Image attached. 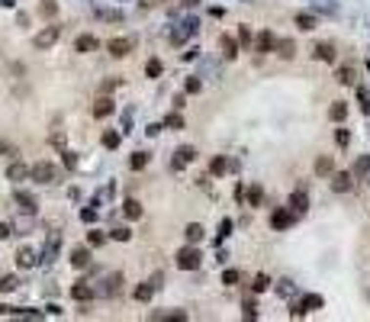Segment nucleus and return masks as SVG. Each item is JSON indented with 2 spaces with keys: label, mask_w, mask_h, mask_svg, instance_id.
Masks as SVG:
<instances>
[{
  "label": "nucleus",
  "mask_w": 370,
  "mask_h": 322,
  "mask_svg": "<svg viewBox=\"0 0 370 322\" xmlns=\"http://www.w3.org/2000/svg\"><path fill=\"white\" fill-rule=\"evenodd\" d=\"M123 293V271H109L107 277H103L100 284H97V297L103 299H116Z\"/></svg>",
  "instance_id": "f257e3e1"
},
{
  "label": "nucleus",
  "mask_w": 370,
  "mask_h": 322,
  "mask_svg": "<svg viewBox=\"0 0 370 322\" xmlns=\"http://www.w3.org/2000/svg\"><path fill=\"white\" fill-rule=\"evenodd\" d=\"M29 177L36 181V184H55L58 181V168H55L52 161H36L29 171Z\"/></svg>",
  "instance_id": "f03ea898"
},
{
  "label": "nucleus",
  "mask_w": 370,
  "mask_h": 322,
  "mask_svg": "<svg viewBox=\"0 0 370 322\" xmlns=\"http://www.w3.org/2000/svg\"><path fill=\"white\" fill-rule=\"evenodd\" d=\"M200 261H203V254L196 245H187L177 252V268L180 271H200Z\"/></svg>",
  "instance_id": "7ed1b4c3"
},
{
  "label": "nucleus",
  "mask_w": 370,
  "mask_h": 322,
  "mask_svg": "<svg viewBox=\"0 0 370 322\" xmlns=\"http://www.w3.org/2000/svg\"><path fill=\"white\" fill-rule=\"evenodd\" d=\"M196 32H200V20H196V16H187L184 23H180V29L171 32V42H174V46H184L187 39L196 36Z\"/></svg>",
  "instance_id": "20e7f679"
},
{
  "label": "nucleus",
  "mask_w": 370,
  "mask_h": 322,
  "mask_svg": "<svg viewBox=\"0 0 370 322\" xmlns=\"http://www.w3.org/2000/svg\"><path fill=\"white\" fill-rule=\"evenodd\" d=\"M58 36H62V26H45L42 32L32 36V48H39V52H42V48H52L55 42H58Z\"/></svg>",
  "instance_id": "39448f33"
},
{
  "label": "nucleus",
  "mask_w": 370,
  "mask_h": 322,
  "mask_svg": "<svg viewBox=\"0 0 370 322\" xmlns=\"http://www.w3.org/2000/svg\"><path fill=\"white\" fill-rule=\"evenodd\" d=\"M107 48H109V55H113V58H126V55L135 48V39H132V36H116V39H109Z\"/></svg>",
  "instance_id": "423d86ee"
},
{
  "label": "nucleus",
  "mask_w": 370,
  "mask_h": 322,
  "mask_svg": "<svg viewBox=\"0 0 370 322\" xmlns=\"http://www.w3.org/2000/svg\"><path fill=\"white\" fill-rule=\"evenodd\" d=\"M158 287H161V274H154L152 280H145V284H139V287H135V293H132V297L139 299V303H148V299H152L154 293H158Z\"/></svg>",
  "instance_id": "0eeeda50"
},
{
  "label": "nucleus",
  "mask_w": 370,
  "mask_h": 322,
  "mask_svg": "<svg viewBox=\"0 0 370 322\" xmlns=\"http://www.w3.org/2000/svg\"><path fill=\"white\" fill-rule=\"evenodd\" d=\"M193 158H196V148L193 145H180L177 152H174V158H171V171H184Z\"/></svg>",
  "instance_id": "6e6552de"
},
{
  "label": "nucleus",
  "mask_w": 370,
  "mask_h": 322,
  "mask_svg": "<svg viewBox=\"0 0 370 322\" xmlns=\"http://www.w3.org/2000/svg\"><path fill=\"white\" fill-rule=\"evenodd\" d=\"M293 223H296V213H293V209H274V213H270V226H274L277 232L290 229Z\"/></svg>",
  "instance_id": "1a4fd4ad"
},
{
  "label": "nucleus",
  "mask_w": 370,
  "mask_h": 322,
  "mask_svg": "<svg viewBox=\"0 0 370 322\" xmlns=\"http://www.w3.org/2000/svg\"><path fill=\"white\" fill-rule=\"evenodd\" d=\"M332 190L335 193H351V190H354V174H348V171H335V174H332Z\"/></svg>",
  "instance_id": "9d476101"
},
{
  "label": "nucleus",
  "mask_w": 370,
  "mask_h": 322,
  "mask_svg": "<svg viewBox=\"0 0 370 322\" xmlns=\"http://www.w3.org/2000/svg\"><path fill=\"white\" fill-rule=\"evenodd\" d=\"M58 248H62V235L52 232V235H48V245L42 248V254H39V261H42V264H52V261L58 258Z\"/></svg>",
  "instance_id": "9b49d317"
},
{
  "label": "nucleus",
  "mask_w": 370,
  "mask_h": 322,
  "mask_svg": "<svg viewBox=\"0 0 370 322\" xmlns=\"http://www.w3.org/2000/svg\"><path fill=\"white\" fill-rule=\"evenodd\" d=\"M274 48H277V36H274L270 29H264L261 36L255 39V52H258V55H270Z\"/></svg>",
  "instance_id": "f8f14e48"
},
{
  "label": "nucleus",
  "mask_w": 370,
  "mask_h": 322,
  "mask_svg": "<svg viewBox=\"0 0 370 322\" xmlns=\"http://www.w3.org/2000/svg\"><path fill=\"white\" fill-rule=\"evenodd\" d=\"M93 297H97V287L93 284H84V280H81V284L71 287V299H77V303H90Z\"/></svg>",
  "instance_id": "ddd939ff"
},
{
  "label": "nucleus",
  "mask_w": 370,
  "mask_h": 322,
  "mask_svg": "<svg viewBox=\"0 0 370 322\" xmlns=\"http://www.w3.org/2000/svg\"><path fill=\"white\" fill-rule=\"evenodd\" d=\"M29 171L32 168H26L23 161H10V168H7V181H13V184H20V181H26V177H29Z\"/></svg>",
  "instance_id": "4468645a"
},
{
  "label": "nucleus",
  "mask_w": 370,
  "mask_h": 322,
  "mask_svg": "<svg viewBox=\"0 0 370 322\" xmlns=\"http://www.w3.org/2000/svg\"><path fill=\"white\" fill-rule=\"evenodd\" d=\"M93 16L103 20V23H123V20H126L123 10H109V7H93Z\"/></svg>",
  "instance_id": "2eb2a0df"
},
{
  "label": "nucleus",
  "mask_w": 370,
  "mask_h": 322,
  "mask_svg": "<svg viewBox=\"0 0 370 322\" xmlns=\"http://www.w3.org/2000/svg\"><path fill=\"white\" fill-rule=\"evenodd\" d=\"M290 209H293L296 216H306V209H309L306 190H293V193H290Z\"/></svg>",
  "instance_id": "dca6fc26"
},
{
  "label": "nucleus",
  "mask_w": 370,
  "mask_h": 322,
  "mask_svg": "<svg viewBox=\"0 0 370 322\" xmlns=\"http://www.w3.org/2000/svg\"><path fill=\"white\" fill-rule=\"evenodd\" d=\"M312 55H316L319 62H328V65H335V55H338V52H335V46H332V42H319V46L312 48Z\"/></svg>",
  "instance_id": "f3484780"
},
{
  "label": "nucleus",
  "mask_w": 370,
  "mask_h": 322,
  "mask_svg": "<svg viewBox=\"0 0 370 322\" xmlns=\"http://www.w3.org/2000/svg\"><path fill=\"white\" fill-rule=\"evenodd\" d=\"M16 207L23 209V213H36L39 209V203H36V197H32V193H26V190H16Z\"/></svg>",
  "instance_id": "a211bd4d"
},
{
  "label": "nucleus",
  "mask_w": 370,
  "mask_h": 322,
  "mask_svg": "<svg viewBox=\"0 0 370 322\" xmlns=\"http://www.w3.org/2000/svg\"><path fill=\"white\" fill-rule=\"evenodd\" d=\"M316 174L319 177H332L335 174V158L332 155H319L316 158Z\"/></svg>",
  "instance_id": "6ab92c4d"
},
{
  "label": "nucleus",
  "mask_w": 370,
  "mask_h": 322,
  "mask_svg": "<svg viewBox=\"0 0 370 322\" xmlns=\"http://www.w3.org/2000/svg\"><path fill=\"white\" fill-rule=\"evenodd\" d=\"M97 46H100V42H97V36H87V32H84V36H77V42H74V48H77L81 55L97 52Z\"/></svg>",
  "instance_id": "aec40b11"
},
{
  "label": "nucleus",
  "mask_w": 370,
  "mask_h": 322,
  "mask_svg": "<svg viewBox=\"0 0 370 322\" xmlns=\"http://www.w3.org/2000/svg\"><path fill=\"white\" fill-rule=\"evenodd\" d=\"M116 110V103L113 100L107 97V93H103V97H97V103H93V116H97V119H103V116H109Z\"/></svg>",
  "instance_id": "412c9836"
},
{
  "label": "nucleus",
  "mask_w": 370,
  "mask_h": 322,
  "mask_svg": "<svg viewBox=\"0 0 370 322\" xmlns=\"http://www.w3.org/2000/svg\"><path fill=\"white\" fill-rule=\"evenodd\" d=\"M335 77H338V84H345V87H354V81H357V68H354V65H341V68H338V74H335Z\"/></svg>",
  "instance_id": "4be33fe9"
},
{
  "label": "nucleus",
  "mask_w": 370,
  "mask_h": 322,
  "mask_svg": "<svg viewBox=\"0 0 370 322\" xmlns=\"http://www.w3.org/2000/svg\"><path fill=\"white\" fill-rule=\"evenodd\" d=\"M274 52H277L283 62H290V58L296 55V42L293 39H277V48H274Z\"/></svg>",
  "instance_id": "5701e85b"
},
{
  "label": "nucleus",
  "mask_w": 370,
  "mask_h": 322,
  "mask_svg": "<svg viewBox=\"0 0 370 322\" xmlns=\"http://www.w3.org/2000/svg\"><path fill=\"white\" fill-rule=\"evenodd\" d=\"M16 264H20V268H36L39 254L32 252V248H20V252H16Z\"/></svg>",
  "instance_id": "b1692460"
},
{
  "label": "nucleus",
  "mask_w": 370,
  "mask_h": 322,
  "mask_svg": "<svg viewBox=\"0 0 370 322\" xmlns=\"http://www.w3.org/2000/svg\"><path fill=\"white\" fill-rule=\"evenodd\" d=\"M184 235H187V242H190V245H200L203 238H206V229H203L200 223H190V226L184 229Z\"/></svg>",
  "instance_id": "393cba45"
},
{
  "label": "nucleus",
  "mask_w": 370,
  "mask_h": 322,
  "mask_svg": "<svg viewBox=\"0 0 370 322\" xmlns=\"http://www.w3.org/2000/svg\"><path fill=\"white\" fill-rule=\"evenodd\" d=\"M123 136H126L123 129H109V132H103V138H100V142H103V148H109V152H113V148H119Z\"/></svg>",
  "instance_id": "a878e982"
},
{
  "label": "nucleus",
  "mask_w": 370,
  "mask_h": 322,
  "mask_svg": "<svg viewBox=\"0 0 370 322\" xmlns=\"http://www.w3.org/2000/svg\"><path fill=\"white\" fill-rule=\"evenodd\" d=\"M229 168H232V164H229V158H225V155H216V158L209 161V174H213V177H222Z\"/></svg>",
  "instance_id": "bb28decb"
},
{
  "label": "nucleus",
  "mask_w": 370,
  "mask_h": 322,
  "mask_svg": "<svg viewBox=\"0 0 370 322\" xmlns=\"http://www.w3.org/2000/svg\"><path fill=\"white\" fill-rule=\"evenodd\" d=\"M90 264V252L87 248H71V268H87Z\"/></svg>",
  "instance_id": "cd10ccee"
},
{
  "label": "nucleus",
  "mask_w": 370,
  "mask_h": 322,
  "mask_svg": "<svg viewBox=\"0 0 370 322\" xmlns=\"http://www.w3.org/2000/svg\"><path fill=\"white\" fill-rule=\"evenodd\" d=\"M219 48H222V55L229 58V62L235 58V55H239V42H235L232 36H222V39H219Z\"/></svg>",
  "instance_id": "c85d7f7f"
},
{
  "label": "nucleus",
  "mask_w": 370,
  "mask_h": 322,
  "mask_svg": "<svg viewBox=\"0 0 370 322\" xmlns=\"http://www.w3.org/2000/svg\"><path fill=\"white\" fill-rule=\"evenodd\" d=\"M328 116H332V123H345V119H348V103L335 100L332 107H328Z\"/></svg>",
  "instance_id": "c756f323"
},
{
  "label": "nucleus",
  "mask_w": 370,
  "mask_h": 322,
  "mask_svg": "<svg viewBox=\"0 0 370 322\" xmlns=\"http://www.w3.org/2000/svg\"><path fill=\"white\" fill-rule=\"evenodd\" d=\"M245 200H248V207H261V200H264V190H261L258 184H251V187L245 190Z\"/></svg>",
  "instance_id": "7c9ffc66"
},
{
  "label": "nucleus",
  "mask_w": 370,
  "mask_h": 322,
  "mask_svg": "<svg viewBox=\"0 0 370 322\" xmlns=\"http://www.w3.org/2000/svg\"><path fill=\"white\" fill-rule=\"evenodd\" d=\"M164 129H174V132H177V129H184V116H180L177 110H171V113L164 116Z\"/></svg>",
  "instance_id": "2f4dec72"
},
{
  "label": "nucleus",
  "mask_w": 370,
  "mask_h": 322,
  "mask_svg": "<svg viewBox=\"0 0 370 322\" xmlns=\"http://www.w3.org/2000/svg\"><path fill=\"white\" fill-rule=\"evenodd\" d=\"M296 26H300L303 32H312L316 29V16L312 13H296Z\"/></svg>",
  "instance_id": "473e14b6"
},
{
  "label": "nucleus",
  "mask_w": 370,
  "mask_h": 322,
  "mask_svg": "<svg viewBox=\"0 0 370 322\" xmlns=\"http://www.w3.org/2000/svg\"><path fill=\"white\" fill-rule=\"evenodd\" d=\"M300 303L306 306V313H312V309H322V297H319V293H306Z\"/></svg>",
  "instance_id": "72a5a7b5"
},
{
  "label": "nucleus",
  "mask_w": 370,
  "mask_h": 322,
  "mask_svg": "<svg viewBox=\"0 0 370 322\" xmlns=\"http://www.w3.org/2000/svg\"><path fill=\"white\" fill-rule=\"evenodd\" d=\"M123 213L129 216V219H139V216H142V203H139V200H126V203H123Z\"/></svg>",
  "instance_id": "f704fd0d"
},
{
  "label": "nucleus",
  "mask_w": 370,
  "mask_h": 322,
  "mask_svg": "<svg viewBox=\"0 0 370 322\" xmlns=\"http://www.w3.org/2000/svg\"><path fill=\"white\" fill-rule=\"evenodd\" d=\"M367 171H370V155H361V158L354 161V171H351V174H354V177H364Z\"/></svg>",
  "instance_id": "c9c22d12"
},
{
  "label": "nucleus",
  "mask_w": 370,
  "mask_h": 322,
  "mask_svg": "<svg viewBox=\"0 0 370 322\" xmlns=\"http://www.w3.org/2000/svg\"><path fill=\"white\" fill-rule=\"evenodd\" d=\"M55 13H58V3H55V0H42V3H39V16H45V20H52Z\"/></svg>",
  "instance_id": "e433bc0d"
},
{
  "label": "nucleus",
  "mask_w": 370,
  "mask_h": 322,
  "mask_svg": "<svg viewBox=\"0 0 370 322\" xmlns=\"http://www.w3.org/2000/svg\"><path fill=\"white\" fill-rule=\"evenodd\" d=\"M184 91L187 93H200L203 91V77L200 74H190V77H187V84H184Z\"/></svg>",
  "instance_id": "4c0bfd02"
},
{
  "label": "nucleus",
  "mask_w": 370,
  "mask_h": 322,
  "mask_svg": "<svg viewBox=\"0 0 370 322\" xmlns=\"http://www.w3.org/2000/svg\"><path fill=\"white\" fill-rule=\"evenodd\" d=\"M161 71H164V65L158 62V58H148V65H145V77H161Z\"/></svg>",
  "instance_id": "58836bf2"
},
{
  "label": "nucleus",
  "mask_w": 370,
  "mask_h": 322,
  "mask_svg": "<svg viewBox=\"0 0 370 322\" xmlns=\"http://www.w3.org/2000/svg\"><path fill=\"white\" fill-rule=\"evenodd\" d=\"M152 319H187L184 309H164V313H152Z\"/></svg>",
  "instance_id": "ea45409f"
},
{
  "label": "nucleus",
  "mask_w": 370,
  "mask_h": 322,
  "mask_svg": "<svg viewBox=\"0 0 370 322\" xmlns=\"http://www.w3.org/2000/svg\"><path fill=\"white\" fill-rule=\"evenodd\" d=\"M129 164H132V171H142V168L148 164V155H145V152H132Z\"/></svg>",
  "instance_id": "a19ab883"
},
{
  "label": "nucleus",
  "mask_w": 370,
  "mask_h": 322,
  "mask_svg": "<svg viewBox=\"0 0 370 322\" xmlns=\"http://www.w3.org/2000/svg\"><path fill=\"white\" fill-rule=\"evenodd\" d=\"M239 280H241V274H239L235 268H225V271H222V284H225V287H235Z\"/></svg>",
  "instance_id": "79ce46f5"
},
{
  "label": "nucleus",
  "mask_w": 370,
  "mask_h": 322,
  "mask_svg": "<svg viewBox=\"0 0 370 322\" xmlns=\"http://www.w3.org/2000/svg\"><path fill=\"white\" fill-rule=\"evenodd\" d=\"M267 287H270V277H267V274H255V280H251V290L261 293V290H267Z\"/></svg>",
  "instance_id": "37998d69"
},
{
  "label": "nucleus",
  "mask_w": 370,
  "mask_h": 322,
  "mask_svg": "<svg viewBox=\"0 0 370 322\" xmlns=\"http://www.w3.org/2000/svg\"><path fill=\"white\" fill-rule=\"evenodd\" d=\"M241 316H245V319H258V303L255 299H245V303H241Z\"/></svg>",
  "instance_id": "c03bdc74"
},
{
  "label": "nucleus",
  "mask_w": 370,
  "mask_h": 322,
  "mask_svg": "<svg viewBox=\"0 0 370 322\" xmlns=\"http://www.w3.org/2000/svg\"><path fill=\"white\" fill-rule=\"evenodd\" d=\"M81 223H87V226L97 223V203H93V207H84V209H81Z\"/></svg>",
  "instance_id": "a18cd8bd"
},
{
  "label": "nucleus",
  "mask_w": 370,
  "mask_h": 322,
  "mask_svg": "<svg viewBox=\"0 0 370 322\" xmlns=\"http://www.w3.org/2000/svg\"><path fill=\"white\" fill-rule=\"evenodd\" d=\"M29 229H32V213H26L23 219H16V232L20 235H29Z\"/></svg>",
  "instance_id": "49530a36"
},
{
  "label": "nucleus",
  "mask_w": 370,
  "mask_h": 322,
  "mask_svg": "<svg viewBox=\"0 0 370 322\" xmlns=\"http://www.w3.org/2000/svg\"><path fill=\"white\" fill-rule=\"evenodd\" d=\"M48 142H52L55 148H65V129H62V126H55V129H52V136H48Z\"/></svg>",
  "instance_id": "de8ad7c7"
},
{
  "label": "nucleus",
  "mask_w": 370,
  "mask_h": 322,
  "mask_svg": "<svg viewBox=\"0 0 370 322\" xmlns=\"http://www.w3.org/2000/svg\"><path fill=\"white\" fill-rule=\"evenodd\" d=\"M277 293H280V297H293V293H296L293 280H286V277H283V280H277Z\"/></svg>",
  "instance_id": "09e8293b"
},
{
  "label": "nucleus",
  "mask_w": 370,
  "mask_h": 322,
  "mask_svg": "<svg viewBox=\"0 0 370 322\" xmlns=\"http://www.w3.org/2000/svg\"><path fill=\"white\" fill-rule=\"evenodd\" d=\"M109 238H116V242H129V238H132V229H126V226H116V229L109 232Z\"/></svg>",
  "instance_id": "8fccbe9b"
},
{
  "label": "nucleus",
  "mask_w": 370,
  "mask_h": 322,
  "mask_svg": "<svg viewBox=\"0 0 370 322\" xmlns=\"http://www.w3.org/2000/svg\"><path fill=\"white\" fill-rule=\"evenodd\" d=\"M229 235H232V219H222V223H219V235H216V242L222 245Z\"/></svg>",
  "instance_id": "3c124183"
},
{
  "label": "nucleus",
  "mask_w": 370,
  "mask_h": 322,
  "mask_svg": "<svg viewBox=\"0 0 370 322\" xmlns=\"http://www.w3.org/2000/svg\"><path fill=\"white\" fill-rule=\"evenodd\" d=\"M16 284H20V280H16L13 274H10V277H0V293H10V290H16Z\"/></svg>",
  "instance_id": "603ef678"
},
{
  "label": "nucleus",
  "mask_w": 370,
  "mask_h": 322,
  "mask_svg": "<svg viewBox=\"0 0 370 322\" xmlns=\"http://www.w3.org/2000/svg\"><path fill=\"white\" fill-rule=\"evenodd\" d=\"M87 242H90V245H103V242H107V235H103L100 229H90V232H87Z\"/></svg>",
  "instance_id": "864d4df0"
},
{
  "label": "nucleus",
  "mask_w": 370,
  "mask_h": 322,
  "mask_svg": "<svg viewBox=\"0 0 370 322\" xmlns=\"http://www.w3.org/2000/svg\"><path fill=\"white\" fill-rule=\"evenodd\" d=\"M0 155H7V158H20V152H16V148L10 145L7 138H0Z\"/></svg>",
  "instance_id": "5fc2aeb1"
},
{
  "label": "nucleus",
  "mask_w": 370,
  "mask_h": 322,
  "mask_svg": "<svg viewBox=\"0 0 370 322\" xmlns=\"http://www.w3.org/2000/svg\"><path fill=\"white\" fill-rule=\"evenodd\" d=\"M239 42L245 48H251V29H248V26H239Z\"/></svg>",
  "instance_id": "6e6d98bb"
},
{
  "label": "nucleus",
  "mask_w": 370,
  "mask_h": 322,
  "mask_svg": "<svg viewBox=\"0 0 370 322\" xmlns=\"http://www.w3.org/2000/svg\"><path fill=\"white\" fill-rule=\"evenodd\" d=\"M335 142H338L341 148H348V142H351V132H348V129H335Z\"/></svg>",
  "instance_id": "4d7b16f0"
},
{
  "label": "nucleus",
  "mask_w": 370,
  "mask_h": 322,
  "mask_svg": "<svg viewBox=\"0 0 370 322\" xmlns=\"http://www.w3.org/2000/svg\"><path fill=\"white\" fill-rule=\"evenodd\" d=\"M119 84H123V77H107V81H103V87H100V91H103V93H109V91H116V87H119Z\"/></svg>",
  "instance_id": "13d9d810"
},
{
  "label": "nucleus",
  "mask_w": 370,
  "mask_h": 322,
  "mask_svg": "<svg viewBox=\"0 0 370 322\" xmlns=\"http://www.w3.org/2000/svg\"><path fill=\"white\" fill-rule=\"evenodd\" d=\"M62 155H65V158H62V161H65V168H74V164H77V155L71 152V148H62Z\"/></svg>",
  "instance_id": "bf43d9fd"
},
{
  "label": "nucleus",
  "mask_w": 370,
  "mask_h": 322,
  "mask_svg": "<svg viewBox=\"0 0 370 322\" xmlns=\"http://www.w3.org/2000/svg\"><path fill=\"white\" fill-rule=\"evenodd\" d=\"M357 100H361V110H364V113H370V97H367V91H361V87H357Z\"/></svg>",
  "instance_id": "052dcab7"
},
{
  "label": "nucleus",
  "mask_w": 370,
  "mask_h": 322,
  "mask_svg": "<svg viewBox=\"0 0 370 322\" xmlns=\"http://www.w3.org/2000/svg\"><path fill=\"white\" fill-rule=\"evenodd\" d=\"M290 316H293V319H303V316H306V306H303V303H293V306H290Z\"/></svg>",
  "instance_id": "680f3d73"
},
{
  "label": "nucleus",
  "mask_w": 370,
  "mask_h": 322,
  "mask_svg": "<svg viewBox=\"0 0 370 322\" xmlns=\"http://www.w3.org/2000/svg\"><path fill=\"white\" fill-rule=\"evenodd\" d=\"M158 3H164V0H139L142 10H152V7H158Z\"/></svg>",
  "instance_id": "e2e57ef3"
},
{
  "label": "nucleus",
  "mask_w": 370,
  "mask_h": 322,
  "mask_svg": "<svg viewBox=\"0 0 370 322\" xmlns=\"http://www.w3.org/2000/svg\"><path fill=\"white\" fill-rule=\"evenodd\" d=\"M161 129H164V123H152V126H148L145 132H148V136H158V132H161Z\"/></svg>",
  "instance_id": "0e129e2a"
},
{
  "label": "nucleus",
  "mask_w": 370,
  "mask_h": 322,
  "mask_svg": "<svg viewBox=\"0 0 370 322\" xmlns=\"http://www.w3.org/2000/svg\"><path fill=\"white\" fill-rule=\"evenodd\" d=\"M10 232H13V229H10L7 223H0V242H3V238H10Z\"/></svg>",
  "instance_id": "69168bd1"
},
{
  "label": "nucleus",
  "mask_w": 370,
  "mask_h": 322,
  "mask_svg": "<svg viewBox=\"0 0 370 322\" xmlns=\"http://www.w3.org/2000/svg\"><path fill=\"white\" fill-rule=\"evenodd\" d=\"M196 3H200V0H184V7H196Z\"/></svg>",
  "instance_id": "338daca9"
},
{
  "label": "nucleus",
  "mask_w": 370,
  "mask_h": 322,
  "mask_svg": "<svg viewBox=\"0 0 370 322\" xmlns=\"http://www.w3.org/2000/svg\"><path fill=\"white\" fill-rule=\"evenodd\" d=\"M3 313H10V306H0V316H3Z\"/></svg>",
  "instance_id": "774afa93"
}]
</instances>
